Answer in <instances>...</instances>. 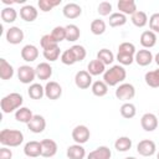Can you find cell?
Here are the masks:
<instances>
[{
	"instance_id": "1",
	"label": "cell",
	"mask_w": 159,
	"mask_h": 159,
	"mask_svg": "<svg viewBox=\"0 0 159 159\" xmlns=\"http://www.w3.org/2000/svg\"><path fill=\"white\" fill-rule=\"evenodd\" d=\"M125 77L127 71L122 65H114L106 70V72L103 73V81L107 83L108 87H113L122 83L125 80Z\"/></svg>"
},
{
	"instance_id": "2",
	"label": "cell",
	"mask_w": 159,
	"mask_h": 159,
	"mask_svg": "<svg viewBox=\"0 0 159 159\" xmlns=\"http://www.w3.org/2000/svg\"><path fill=\"white\" fill-rule=\"evenodd\" d=\"M24 142V134L19 129H2L0 132V143L4 147H19Z\"/></svg>"
},
{
	"instance_id": "3",
	"label": "cell",
	"mask_w": 159,
	"mask_h": 159,
	"mask_svg": "<svg viewBox=\"0 0 159 159\" xmlns=\"http://www.w3.org/2000/svg\"><path fill=\"white\" fill-rule=\"evenodd\" d=\"M22 102H24L22 96L17 92H12V93H9L5 97H2V99L0 101V107H1L2 113L7 114L14 111L16 112L22 106Z\"/></svg>"
},
{
	"instance_id": "4",
	"label": "cell",
	"mask_w": 159,
	"mask_h": 159,
	"mask_svg": "<svg viewBox=\"0 0 159 159\" xmlns=\"http://www.w3.org/2000/svg\"><path fill=\"white\" fill-rule=\"evenodd\" d=\"M36 77V71L29 65H22L17 68V78L24 84H30Z\"/></svg>"
},
{
	"instance_id": "5",
	"label": "cell",
	"mask_w": 159,
	"mask_h": 159,
	"mask_svg": "<svg viewBox=\"0 0 159 159\" xmlns=\"http://www.w3.org/2000/svg\"><path fill=\"white\" fill-rule=\"evenodd\" d=\"M135 88L132 83H120L116 89V97L119 101H129L134 98Z\"/></svg>"
},
{
	"instance_id": "6",
	"label": "cell",
	"mask_w": 159,
	"mask_h": 159,
	"mask_svg": "<svg viewBox=\"0 0 159 159\" xmlns=\"http://www.w3.org/2000/svg\"><path fill=\"white\" fill-rule=\"evenodd\" d=\"M89 137H91V132L83 124L76 125L73 128V130H72V139L75 140L76 144H84V143H87Z\"/></svg>"
},
{
	"instance_id": "7",
	"label": "cell",
	"mask_w": 159,
	"mask_h": 159,
	"mask_svg": "<svg viewBox=\"0 0 159 159\" xmlns=\"http://www.w3.org/2000/svg\"><path fill=\"white\" fill-rule=\"evenodd\" d=\"M137 152L142 155V157H152L157 152V145L153 140L150 139H143L138 143L137 145Z\"/></svg>"
},
{
	"instance_id": "8",
	"label": "cell",
	"mask_w": 159,
	"mask_h": 159,
	"mask_svg": "<svg viewBox=\"0 0 159 159\" xmlns=\"http://www.w3.org/2000/svg\"><path fill=\"white\" fill-rule=\"evenodd\" d=\"M75 83L80 89H87L89 86H92V76L88 71L81 70L75 76Z\"/></svg>"
},
{
	"instance_id": "9",
	"label": "cell",
	"mask_w": 159,
	"mask_h": 159,
	"mask_svg": "<svg viewBox=\"0 0 159 159\" xmlns=\"http://www.w3.org/2000/svg\"><path fill=\"white\" fill-rule=\"evenodd\" d=\"M140 125L145 132H153L158 128V117L154 113H145L140 118Z\"/></svg>"
},
{
	"instance_id": "10",
	"label": "cell",
	"mask_w": 159,
	"mask_h": 159,
	"mask_svg": "<svg viewBox=\"0 0 159 159\" xmlns=\"http://www.w3.org/2000/svg\"><path fill=\"white\" fill-rule=\"evenodd\" d=\"M45 96L52 101L58 99L62 96V87L60 86V83L55 81H50L45 86Z\"/></svg>"
},
{
	"instance_id": "11",
	"label": "cell",
	"mask_w": 159,
	"mask_h": 159,
	"mask_svg": "<svg viewBox=\"0 0 159 159\" xmlns=\"http://www.w3.org/2000/svg\"><path fill=\"white\" fill-rule=\"evenodd\" d=\"M27 128H29V130L32 132V133H36V134L42 133V132L45 130V128H46V120H45V118H43L42 116H40V114H34L32 119L27 123Z\"/></svg>"
},
{
	"instance_id": "12",
	"label": "cell",
	"mask_w": 159,
	"mask_h": 159,
	"mask_svg": "<svg viewBox=\"0 0 159 159\" xmlns=\"http://www.w3.org/2000/svg\"><path fill=\"white\" fill-rule=\"evenodd\" d=\"M6 41L11 45H19L20 42L24 41V31L17 27V26H12L6 31Z\"/></svg>"
},
{
	"instance_id": "13",
	"label": "cell",
	"mask_w": 159,
	"mask_h": 159,
	"mask_svg": "<svg viewBox=\"0 0 159 159\" xmlns=\"http://www.w3.org/2000/svg\"><path fill=\"white\" fill-rule=\"evenodd\" d=\"M24 153L27 158H37L41 155L42 153V148H41V142L37 140H30L25 144L24 147Z\"/></svg>"
},
{
	"instance_id": "14",
	"label": "cell",
	"mask_w": 159,
	"mask_h": 159,
	"mask_svg": "<svg viewBox=\"0 0 159 159\" xmlns=\"http://www.w3.org/2000/svg\"><path fill=\"white\" fill-rule=\"evenodd\" d=\"M153 60H154L153 53H152L149 50H147V48L139 50V51H137L135 55H134V61H135L139 66H142V67H145V66L150 65V63L153 62Z\"/></svg>"
},
{
	"instance_id": "15",
	"label": "cell",
	"mask_w": 159,
	"mask_h": 159,
	"mask_svg": "<svg viewBox=\"0 0 159 159\" xmlns=\"http://www.w3.org/2000/svg\"><path fill=\"white\" fill-rule=\"evenodd\" d=\"M41 148H42V153L41 155L45 158H51L53 155H56L57 153V143L52 139H42L41 140Z\"/></svg>"
},
{
	"instance_id": "16",
	"label": "cell",
	"mask_w": 159,
	"mask_h": 159,
	"mask_svg": "<svg viewBox=\"0 0 159 159\" xmlns=\"http://www.w3.org/2000/svg\"><path fill=\"white\" fill-rule=\"evenodd\" d=\"M63 16L67 19H77L82 14V7L76 2H68L62 9Z\"/></svg>"
},
{
	"instance_id": "17",
	"label": "cell",
	"mask_w": 159,
	"mask_h": 159,
	"mask_svg": "<svg viewBox=\"0 0 159 159\" xmlns=\"http://www.w3.org/2000/svg\"><path fill=\"white\" fill-rule=\"evenodd\" d=\"M37 15H39V11L35 6L32 5H24L21 9H20V17L26 21V22H32L37 19Z\"/></svg>"
},
{
	"instance_id": "18",
	"label": "cell",
	"mask_w": 159,
	"mask_h": 159,
	"mask_svg": "<svg viewBox=\"0 0 159 159\" xmlns=\"http://www.w3.org/2000/svg\"><path fill=\"white\" fill-rule=\"evenodd\" d=\"M21 57L26 62H34L39 57V48L35 45H25L21 48Z\"/></svg>"
},
{
	"instance_id": "19",
	"label": "cell",
	"mask_w": 159,
	"mask_h": 159,
	"mask_svg": "<svg viewBox=\"0 0 159 159\" xmlns=\"http://www.w3.org/2000/svg\"><path fill=\"white\" fill-rule=\"evenodd\" d=\"M117 6H118L119 12L124 14L125 16H127V15H130V16H132L134 12L138 11L137 4H135L134 0H119L118 4H117Z\"/></svg>"
},
{
	"instance_id": "20",
	"label": "cell",
	"mask_w": 159,
	"mask_h": 159,
	"mask_svg": "<svg viewBox=\"0 0 159 159\" xmlns=\"http://www.w3.org/2000/svg\"><path fill=\"white\" fill-rule=\"evenodd\" d=\"M36 71V77L39 80H42V81H46V80H50V77L52 76V67L48 62H41L36 66L35 68Z\"/></svg>"
},
{
	"instance_id": "21",
	"label": "cell",
	"mask_w": 159,
	"mask_h": 159,
	"mask_svg": "<svg viewBox=\"0 0 159 159\" xmlns=\"http://www.w3.org/2000/svg\"><path fill=\"white\" fill-rule=\"evenodd\" d=\"M111 157H112L111 149L106 145H101L94 150L89 152L87 155V159H111Z\"/></svg>"
},
{
	"instance_id": "22",
	"label": "cell",
	"mask_w": 159,
	"mask_h": 159,
	"mask_svg": "<svg viewBox=\"0 0 159 159\" xmlns=\"http://www.w3.org/2000/svg\"><path fill=\"white\" fill-rule=\"evenodd\" d=\"M139 40H140V45H142L144 48H152V47H154L155 43H157V34H154V32L150 31V30L143 31Z\"/></svg>"
},
{
	"instance_id": "23",
	"label": "cell",
	"mask_w": 159,
	"mask_h": 159,
	"mask_svg": "<svg viewBox=\"0 0 159 159\" xmlns=\"http://www.w3.org/2000/svg\"><path fill=\"white\" fill-rule=\"evenodd\" d=\"M66 155L68 159H83L86 157V150L82 144H72L67 148Z\"/></svg>"
},
{
	"instance_id": "24",
	"label": "cell",
	"mask_w": 159,
	"mask_h": 159,
	"mask_svg": "<svg viewBox=\"0 0 159 159\" xmlns=\"http://www.w3.org/2000/svg\"><path fill=\"white\" fill-rule=\"evenodd\" d=\"M87 71L89 72L91 76H98V75H103L106 72V65L102 63L99 60H92L89 61V63L87 65Z\"/></svg>"
},
{
	"instance_id": "25",
	"label": "cell",
	"mask_w": 159,
	"mask_h": 159,
	"mask_svg": "<svg viewBox=\"0 0 159 159\" xmlns=\"http://www.w3.org/2000/svg\"><path fill=\"white\" fill-rule=\"evenodd\" d=\"M14 76V67L5 60L0 58V78L1 80H10Z\"/></svg>"
},
{
	"instance_id": "26",
	"label": "cell",
	"mask_w": 159,
	"mask_h": 159,
	"mask_svg": "<svg viewBox=\"0 0 159 159\" xmlns=\"http://www.w3.org/2000/svg\"><path fill=\"white\" fill-rule=\"evenodd\" d=\"M32 117H34V114H32L31 109L27 108V107H20L15 112V119L17 122H21V123H26L27 124L32 119Z\"/></svg>"
},
{
	"instance_id": "27",
	"label": "cell",
	"mask_w": 159,
	"mask_h": 159,
	"mask_svg": "<svg viewBox=\"0 0 159 159\" xmlns=\"http://www.w3.org/2000/svg\"><path fill=\"white\" fill-rule=\"evenodd\" d=\"M66 29V41L68 42H75L80 39L81 36V31H80V27L75 24H70L67 26H65Z\"/></svg>"
},
{
	"instance_id": "28",
	"label": "cell",
	"mask_w": 159,
	"mask_h": 159,
	"mask_svg": "<svg viewBox=\"0 0 159 159\" xmlns=\"http://www.w3.org/2000/svg\"><path fill=\"white\" fill-rule=\"evenodd\" d=\"M91 91L97 97H103L108 93V86L104 81H94L91 86Z\"/></svg>"
},
{
	"instance_id": "29",
	"label": "cell",
	"mask_w": 159,
	"mask_h": 159,
	"mask_svg": "<svg viewBox=\"0 0 159 159\" xmlns=\"http://www.w3.org/2000/svg\"><path fill=\"white\" fill-rule=\"evenodd\" d=\"M29 97L32 99H41L45 96V87H42L40 83H31L27 89Z\"/></svg>"
},
{
	"instance_id": "30",
	"label": "cell",
	"mask_w": 159,
	"mask_h": 159,
	"mask_svg": "<svg viewBox=\"0 0 159 159\" xmlns=\"http://www.w3.org/2000/svg\"><path fill=\"white\" fill-rule=\"evenodd\" d=\"M130 20H132V24L134 26H137V27H144L148 24V15L144 11L138 10L137 12H134L130 16Z\"/></svg>"
},
{
	"instance_id": "31",
	"label": "cell",
	"mask_w": 159,
	"mask_h": 159,
	"mask_svg": "<svg viewBox=\"0 0 159 159\" xmlns=\"http://www.w3.org/2000/svg\"><path fill=\"white\" fill-rule=\"evenodd\" d=\"M144 80H145V83L149 87L158 88L159 87V68L147 72L145 76H144Z\"/></svg>"
},
{
	"instance_id": "32",
	"label": "cell",
	"mask_w": 159,
	"mask_h": 159,
	"mask_svg": "<svg viewBox=\"0 0 159 159\" xmlns=\"http://www.w3.org/2000/svg\"><path fill=\"white\" fill-rule=\"evenodd\" d=\"M109 26H112V27H119V26H123V25H125V22H127V16L124 15V14H122V12H112L111 15H109Z\"/></svg>"
},
{
	"instance_id": "33",
	"label": "cell",
	"mask_w": 159,
	"mask_h": 159,
	"mask_svg": "<svg viewBox=\"0 0 159 159\" xmlns=\"http://www.w3.org/2000/svg\"><path fill=\"white\" fill-rule=\"evenodd\" d=\"M1 20L4 21V22H6V24H11V22H14L16 19H17V12H16V10L14 9V7H11V6H6V7H4L2 10H1Z\"/></svg>"
},
{
	"instance_id": "34",
	"label": "cell",
	"mask_w": 159,
	"mask_h": 159,
	"mask_svg": "<svg viewBox=\"0 0 159 159\" xmlns=\"http://www.w3.org/2000/svg\"><path fill=\"white\" fill-rule=\"evenodd\" d=\"M114 148L118 152H128L132 148V139L129 137H125V135L119 137L114 142Z\"/></svg>"
},
{
	"instance_id": "35",
	"label": "cell",
	"mask_w": 159,
	"mask_h": 159,
	"mask_svg": "<svg viewBox=\"0 0 159 159\" xmlns=\"http://www.w3.org/2000/svg\"><path fill=\"white\" fill-rule=\"evenodd\" d=\"M89 29H91V32H92L93 35L99 36V35H102V34L106 32L107 25H106V22H104L103 20H101V19H94V20H92V22H91V25H89Z\"/></svg>"
},
{
	"instance_id": "36",
	"label": "cell",
	"mask_w": 159,
	"mask_h": 159,
	"mask_svg": "<svg viewBox=\"0 0 159 159\" xmlns=\"http://www.w3.org/2000/svg\"><path fill=\"white\" fill-rule=\"evenodd\" d=\"M119 111H120V116H122L123 118H125V119H130V118H133V117L135 116V113H137L135 106H134L133 103H130V102H125V103H123V104L120 106Z\"/></svg>"
},
{
	"instance_id": "37",
	"label": "cell",
	"mask_w": 159,
	"mask_h": 159,
	"mask_svg": "<svg viewBox=\"0 0 159 159\" xmlns=\"http://www.w3.org/2000/svg\"><path fill=\"white\" fill-rule=\"evenodd\" d=\"M97 60H99L102 63H104V65L107 66V65L113 63V61H114V55H113V52H112L111 50H108V48H102V50H99V51L97 52Z\"/></svg>"
},
{
	"instance_id": "38",
	"label": "cell",
	"mask_w": 159,
	"mask_h": 159,
	"mask_svg": "<svg viewBox=\"0 0 159 159\" xmlns=\"http://www.w3.org/2000/svg\"><path fill=\"white\" fill-rule=\"evenodd\" d=\"M42 53H43V57H45L47 61L53 62V61H56V60L60 57V55H61V50H60L58 45H56V46H52V47H50V48L43 50Z\"/></svg>"
},
{
	"instance_id": "39",
	"label": "cell",
	"mask_w": 159,
	"mask_h": 159,
	"mask_svg": "<svg viewBox=\"0 0 159 159\" xmlns=\"http://www.w3.org/2000/svg\"><path fill=\"white\" fill-rule=\"evenodd\" d=\"M60 4H61V0H39V2H37L40 10L43 12L51 11L55 6H57Z\"/></svg>"
},
{
	"instance_id": "40",
	"label": "cell",
	"mask_w": 159,
	"mask_h": 159,
	"mask_svg": "<svg viewBox=\"0 0 159 159\" xmlns=\"http://www.w3.org/2000/svg\"><path fill=\"white\" fill-rule=\"evenodd\" d=\"M61 62L63 65H67V66H72L77 62L76 56H75V53L72 52L71 48H67L61 53Z\"/></svg>"
},
{
	"instance_id": "41",
	"label": "cell",
	"mask_w": 159,
	"mask_h": 159,
	"mask_svg": "<svg viewBox=\"0 0 159 159\" xmlns=\"http://www.w3.org/2000/svg\"><path fill=\"white\" fill-rule=\"evenodd\" d=\"M50 35L52 36V39H53L57 43H60L61 41L66 40V29H65L63 26H56V27L52 29V31H51Z\"/></svg>"
},
{
	"instance_id": "42",
	"label": "cell",
	"mask_w": 159,
	"mask_h": 159,
	"mask_svg": "<svg viewBox=\"0 0 159 159\" xmlns=\"http://www.w3.org/2000/svg\"><path fill=\"white\" fill-rule=\"evenodd\" d=\"M118 52H120V53H128V55H132V56H134L135 55V52H137V50H135V46H134V43H132V42H122L120 45H119V47H118Z\"/></svg>"
},
{
	"instance_id": "43",
	"label": "cell",
	"mask_w": 159,
	"mask_h": 159,
	"mask_svg": "<svg viewBox=\"0 0 159 159\" xmlns=\"http://www.w3.org/2000/svg\"><path fill=\"white\" fill-rule=\"evenodd\" d=\"M70 48H71V50H72V52L75 53L77 62H81V61H83V60L86 58L87 52H86V48H84L82 45H73V46H72V47H70Z\"/></svg>"
},
{
	"instance_id": "44",
	"label": "cell",
	"mask_w": 159,
	"mask_h": 159,
	"mask_svg": "<svg viewBox=\"0 0 159 159\" xmlns=\"http://www.w3.org/2000/svg\"><path fill=\"white\" fill-rule=\"evenodd\" d=\"M40 45H41L42 50H46V48H50V47L56 46V45H58V43L52 39V36H51L50 34H46V35H43V36L40 39Z\"/></svg>"
},
{
	"instance_id": "45",
	"label": "cell",
	"mask_w": 159,
	"mask_h": 159,
	"mask_svg": "<svg viewBox=\"0 0 159 159\" xmlns=\"http://www.w3.org/2000/svg\"><path fill=\"white\" fill-rule=\"evenodd\" d=\"M97 11L101 16H108L112 12V4L109 1H102V2H99Z\"/></svg>"
},
{
	"instance_id": "46",
	"label": "cell",
	"mask_w": 159,
	"mask_h": 159,
	"mask_svg": "<svg viewBox=\"0 0 159 159\" xmlns=\"http://www.w3.org/2000/svg\"><path fill=\"white\" fill-rule=\"evenodd\" d=\"M117 61L122 66H128V65H132L134 62V56L128 55V53H120V52H118L117 53Z\"/></svg>"
},
{
	"instance_id": "47",
	"label": "cell",
	"mask_w": 159,
	"mask_h": 159,
	"mask_svg": "<svg viewBox=\"0 0 159 159\" xmlns=\"http://www.w3.org/2000/svg\"><path fill=\"white\" fill-rule=\"evenodd\" d=\"M149 27L154 34H159V12H155L149 17Z\"/></svg>"
},
{
	"instance_id": "48",
	"label": "cell",
	"mask_w": 159,
	"mask_h": 159,
	"mask_svg": "<svg viewBox=\"0 0 159 159\" xmlns=\"http://www.w3.org/2000/svg\"><path fill=\"white\" fill-rule=\"evenodd\" d=\"M11 158H12V152L9 147L0 148V159H11Z\"/></svg>"
},
{
	"instance_id": "49",
	"label": "cell",
	"mask_w": 159,
	"mask_h": 159,
	"mask_svg": "<svg viewBox=\"0 0 159 159\" xmlns=\"http://www.w3.org/2000/svg\"><path fill=\"white\" fill-rule=\"evenodd\" d=\"M1 2L2 4H5V5H12V4H15V1H9V0H1Z\"/></svg>"
},
{
	"instance_id": "50",
	"label": "cell",
	"mask_w": 159,
	"mask_h": 159,
	"mask_svg": "<svg viewBox=\"0 0 159 159\" xmlns=\"http://www.w3.org/2000/svg\"><path fill=\"white\" fill-rule=\"evenodd\" d=\"M154 61H155V63L159 66V52H158V53L154 56Z\"/></svg>"
},
{
	"instance_id": "51",
	"label": "cell",
	"mask_w": 159,
	"mask_h": 159,
	"mask_svg": "<svg viewBox=\"0 0 159 159\" xmlns=\"http://www.w3.org/2000/svg\"><path fill=\"white\" fill-rule=\"evenodd\" d=\"M124 159H137L135 157H127V158H124Z\"/></svg>"
},
{
	"instance_id": "52",
	"label": "cell",
	"mask_w": 159,
	"mask_h": 159,
	"mask_svg": "<svg viewBox=\"0 0 159 159\" xmlns=\"http://www.w3.org/2000/svg\"><path fill=\"white\" fill-rule=\"evenodd\" d=\"M157 159H159V152H158V154H157Z\"/></svg>"
}]
</instances>
